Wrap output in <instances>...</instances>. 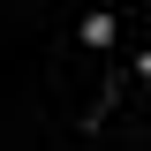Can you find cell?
I'll return each instance as SVG.
<instances>
[{
  "label": "cell",
  "instance_id": "obj_1",
  "mask_svg": "<svg viewBox=\"0 0 151 151\" xmlns=\"http://www.w3.org/2000/svg\"><path fill=\"white\" fill-rule=\"evenodd\" d=\"M113 38H121V30H113V15H106V8H98V15H91V23H83V45H91V53H106Z\"/></svg>",
  "mask_w": 151,
  "mask_h": 151
},
{
  "label": "cell",
  "instance_id": "obj_2",
  "mask_svg": "<svg viewBox=\"0 0 151 151\" xmlns=\"http://www.w3.org/2000/svg\"><path fill=\"white\" fill-rule=\"evenodd\" d=\"M98 8H113V0H98Z\"/></svg>",
  "mask_w": 151,
  "mask_h": 151
}]
</instances>
